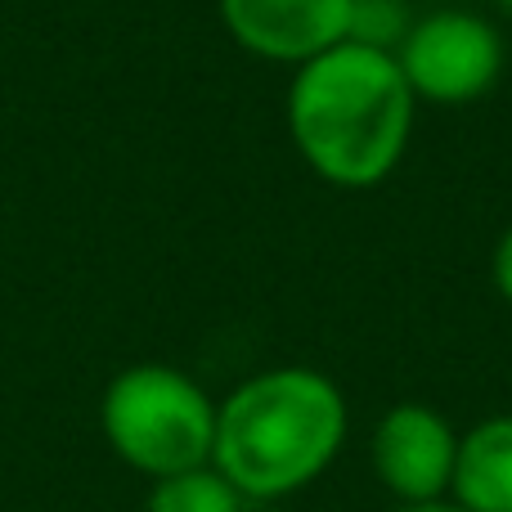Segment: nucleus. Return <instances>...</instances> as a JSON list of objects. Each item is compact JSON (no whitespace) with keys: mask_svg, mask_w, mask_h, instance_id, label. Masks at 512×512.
Returning <instances> with one entry per match:
<instances>
[{"mask_svg":"<svg viewBox=\"0 0 512 512\" xmlns=\"http://www.w3.org/2000/svg\"><path fill=\"white\" fill-rule=\"evenodd\" d=\"M414 90L396 54L342 41L292 72L288 135L301 162L337 189H373L414 135Z\"/></svg>","mask_w":512,"mask_h":512,"instance_id":"1","label":"nucleus"},{"mask_svg":"<svg viewBox=\"0 0 512 512\" xmlns=\"http://www.w3.org/2000/svg\"><path fill=\"white\" fill-rule=\"evenodd\" d=\"M346 427L351 409L328 373L279 364L252 373L216 405L212 468L243 499H288L333 468Z\"/></svg>","mask_w":512,"mask_h":512,"instance_id":"2","label":"nucleus"},{"mask_svg":"<svg viewBox=\"0 0 512 512\" xmlns=\"http://www.w3.org/2000/svg\"><path fill=\"white\" fill-rule=\"evenodd\" d=\"M104 441L149 481L207 468L216 445V400L176 364L144 360L122 369L99 400Z\"/></svg>","mask_w":512,"mask_h":512,"instance_id":"3","label":"nucleus"},{"mask_svg":"<svg viewBox=\"0 0 512 512\" xmlns=\"http://www.w3.org/2000/svg\"><path fill=\"white\" fill-rule=\"evenodd\" d=\"M396 63L405 72L414 99L459 108L481 99L504 72V36L468 9H436L414 18L405 41L396 45Z\"/></svg>","mask_w":512,"mask_h":512,"instance_id":"4","label":"nucleus"},{"mask_svg":"<svg viewBox=\"0 0 512 512\" xmlns=\"http://www.w3.org/2000/svg\"><path fill=\"white\" fill-rule=\"evenodd\" d=\"M454 454H459V432L441 409L423 400H400L373 427L369 463L378 472L382 490L396 495L405 508L441 504L450 495Z\"/></svg>","mask_w":512,"mask_h":512,"instance_id":"5","label":"nucleus"},{"mask_svg":"<svg viewBox=\"0 0 512 512\" xmlns=\"http://www.w3.org/2000/svg\"><path fill=\"white\" fill-rule=\"evenodd\" d=\"M234 45L270 63H310L351 32V0H216Z\"/></svg>","mask_w":512,"mask_h":512,"instance_id":"6","label":"nucleus"},{"mask_svg":"<svg viewBox=\"0 0 512 512\" xmlns=\"http://www.w3.org/2000/svg\"><path fill=\"white\" fill-rule=\"evenodd\" d=\"M450 504L463 512H512V414L481 418L459 436Z\"/></svg>","mask_w":512,"mask_h":512,"instance_id":"7","label":"nucleus"},{"mask_svg":"<svg viewBox=\"0 0 512 512\" xmlns=\"http://www.w3.org/2000/svg\"><path fill=\"white\" fill-rule=\"evenodd\" d=\"M243 504L248 499L207 463V468H189L153 481L140 512H243Z\"/></svg>","mask_w":512,"mask_h":512,"instance_id":"8","label":"nucleus"},{"mask_svg":"<svg viewBox=\"0 0 512 512\" xmlns=\"http://www.w3.org/2000/svg\"><path fill=\"white\" fill-rule=\"evenodd\" d=\"M409 23H414V18H409L405 0H351V32H346V41H360V45H373V50L396 54Z\"/></svg>","mask_w":512,"mask_h":512,"instance_id":"9","label":"nucleus"},{"mask_svg":"<svg viewBox=\"0 0 512 512\" xmlns=\"http://www.w3.org/2000/svg\"><path fill=\"white\" fill-rule=\"evenodd\" d=\"M490 274H495V288H499V297L512 306V225L504 234H499V243H495V261H490Z\"/></svg>","mask_w":512,"mask_h":512,"instance_id":"10","label":"nucleus"},{"mask_svg":"<svg viewBox=\"0 0 512 512\" xmlns=\"http://www.w3.org/2000/svg\"><path fill=\"white\" fill-rule=\"evenodd\" d=\"M400 512H463V508L450 504V499H441V504H418V508H400Z\"/></svg>","mask_w":512,"mask_h":512,"instance_id":"11","label":"nucleus"},{"mask_svg":"<svg viewBox=\"0 0 512 512\" xmlns=\"http://www.w3.org/2000/svg\"><path fill=\"white\" fill-rule=\"evenodd\" d=\"M499 5H504V9H508V14H512V0H499Z\"/></svg>","mask_w":512,"mask_h":512,"instance_id":"12","label":"nucleus"}]
</instances>
